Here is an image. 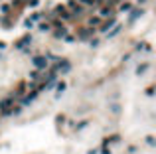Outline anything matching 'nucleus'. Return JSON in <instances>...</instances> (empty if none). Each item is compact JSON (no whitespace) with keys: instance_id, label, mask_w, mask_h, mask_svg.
<instances>
[{"instance_id":"obj_19","label":"nucleus","mask_w":156,"mask_h":154,"mask_svg":"<svg viewBox=\"0 0 156 154\" xmlns=\"http://www.w3.org/2000/svg\"><path fill=\"white\" fill-rule=\"evenodd\" d=\"M28 2V6H38L40 4V0H26Z\"/></svg>"},{"instance_id":"obj_9","label":"nucleus","mask_w":156,"mask_h":154,"mask_svg":"<svg viewBox=\"0 0 156 154\" xmlns=\"http://www.w3.org/2000/svg\"><path fill=\"white\" fill-rule=\"evenodd\" d=\"M65 89H67V83H65V81H59V83H57V93H56V97H62V93L65 91Z\"/></svg>"},{"instance_id":"obj_18","label":"nucleus","mask_w":156,"mask_h":154,"mask_svg":"<svg viewBox=\"0 0 156 154\" xmlns=\"http://www.w3.org/2000/svg\"><path fill=\"white\" fill-rule=\"evenodd\" d=\"M111 111H113V113H121V107L115 103V105H111Z\"/></svg>"},{"instance_id":"obj_20","label":"nucleus","mask_w":156,"mask_h":154,"mask_svg":"<svg viewBox=\"0 0 156 154\" xmlns=\"http://www.w3.org/2000/svg\"><path fill=\"white\" fill-rule=\"evenodd\" d=\"M146 142H148L150 146H154V136H150V134H148V136H146Z\"/></svg>"},{"instance_id":"obj_17","label":"nucleus","mask_w":156,"mask_h":154,"mask_svg":"<svg viewBox=\"0 0 156 154\" xmlns=\"http://www.w3.org/2000/svg\"><path fill=\"white\" fill-rule=\"evenodd\" d=\"M24 26H26V28H28V30H32V28H34V22H32V20L28 18V20H26V22H24Z\"/></svg>"},{"instance_id":"obj_8","label":"nucleus","mask_w":156,"mask_h":154,"mask_svg":"<svg viewBox=\"0 0 156 154\" xmlns=\"http://www.w3.org/2000/svg\"><path fill=\"white\" fill-rule=\"evenodd\" d=\"M121 30H123V24H115L113 30H111V32H107V38H115L118 32H121Z\"/></svg>"},{"instance_id":"obj_26","label":"nucleus","mask_w":156,"mask_h":154,"mask_svg":"<svg viewBox=\"0 0 156 154\" xmlns=\"http://www.w3.org/2000/svg\"><path fill=\"white\" fill-rule=\"evenodd\" d=\"M4 47H6V44H4V42H0V50H4Z\"/></svg>"},{"instance_id":"obj_11","label":"nucleus","mask_w":156,"mask_h":154,"mask_svg":"<svg viewBox=\"0 0 156 154\" xmlns=\"http://www.w3.org/2000/svg\"><path fill=\"white\" fill-rule=\"evenodd\" d=\"M113 14V10H111V6H105V8H101V18H107V16Z\"/></svg>"},{"instance_id":"obj_22","label":"nucleus","mask_w":156,"mask_h":154,"mask_svg":"<svg viewBox=\"0 0 156 154\" xmlns=\"http://www.w3.org/2000/svg\"><path fill=\"white\" fill-rule=\"evenodd\" d=\"M101 154H113V152H111V148H109V146H105V148L101 150Z\"/></svg>"},{"instance_id":"obj_12","label":"nucleus","mask_w":156,"mask_h":154,"mask_svg":"<svg viewBox=\"0 0 156 154\" xmlns=\"http://www.w3.org/2000/svg\"><path fill=\"white\" fill-rule=\"evenodd\" d=\"M148 67H150V63H142V65H138V67H136V73H138V75H142L144 71L148 69Z\"/></svg>"},{"instance_id":"obj_5","label":"nucleus","mask_w":156,"mask_h":154,"mask_svg":"<svg viewBox=\"0 0 156 154\" xmlns=\"http://www.w3.org/2000/svg\"><path fill=\"white\" fill-rule=\"evenodd\" d=\"M38 93H40V91H38V89H36V91H32V93H30V95H26V97L22 99V107H26V105H30V103H32L34 99L38 97Z\"/></svg>"},{"instance_id":"obj_10","label":"nucleus","mask_w":156,"mask_h":154,"mask_svg":"<svg viewBox=\"0 0 156 154\" xmlns=\"http://www.w3.org/2000/svg\"><path fill=\"white\" fill-rule=\"evenodd\" d=\"M65 34H67V28H65V26H59V28L53 32V36H56V38H63Z\"/></svg>"},{"instance_id":"obj_1","label":"nucleus","mask_w":156,"mask_h":154,"mask_svg":"<svg viewBox=\"0 0 156 154\" xmlns=\"http://www.w3.org/2000/svg\"><path fill=\"white\" fill-rule=\"evenodd\" d=\"M14 95L10 93L8 97H4L0 101V113H2V117H10L12 115V107H14Z\"/></svg>"},{"instance_id":"obj_6","label":"nucleus","mask_w":156,"mask_h":154,"mask_svg":"<svg viewBox=\"0 0 156 154\" xmlns=\"http://www.w3.org/2000/svg\"><path fill=\"white\" fill-rule=\"evenodd\" d=\"M128 12H130V16H128V22H134V20L138 18V16H142V14H144V10H142V8H136V10H133V8H130Z\"/></svg>"},{"instance_id":"obj_25","label":"nucleus","mask_w":156,"mask_h":154,"mask_svg":"<svg viewBox=\"0 0 156 154\" xmlns=\"http://www.w3.org/2000/svg\"><path fill=\"white\" fill-rule=\"evenodd\" d=\"M79 2H81V4H93L95 0H79Z\"/></svg>"},{"instance_id":"obj_7","label":"nucleus","mask_w":156,"mask_h":154,"mask_svg":"<svg viewBox=\"0 0 156 154\" xmlns=\"http://www.w3.org/2000/svg\"><path fill=\"white\" fill-rule=\"evenodd\" d=\"M113 26H115V18H109L107 22L101 24V32H109V30L113 28Z\"/></svg>"},{"instance_id":"obj_2","label":"nucleus","mask_w":156,"mask_h":154,"mask_svg":"<svg viewBox=\"0 0 156 154\" xmlns=\"http://www.w3.org/2000/svg\"><path fill=\"white\" fill-rule=\"evenodd\" d=\"M32 63H34V67L36 69H47V57L46 56H34L32 57Z\"/></svg>"},{"instance_id":"obj_16","label":"nucleus","mask_w":156,"mask_h":154,"mask_svg":"<svg viewBox=\"0 0 156 154\" xmlns=\"http://www.w3.org/2000/svg\"><path fill=\"white\" fill-rule=\"evenodd\" d=\"M99 22H101V18H91V20H89V26L93 28V26H97Z\"/></svg>"},{"instance_id":"obj_21","label":"nucleus","mask_w":156,"mask_h":154,"mask_svg":"<svg viewBox=\"0 0 156 154\" xmlns=\"http://www.w3.org/2000/svg\"><path fill=\"white\" fill-rule=\"evenodd\" d=\"M0 10H2L4 14H8V12H10V6H8V4H4V6H2V8H0Z\"/></svg>"},{"instance_id":"obj_4","label":"nucleus","mask_w":156,"mask_h":154,"mask_svg":"<svg viewBox=\"0 0 156 154\" xmlns=\"http://www.w3.org/2000/svg\"><path fill=\"white\" fill-rule=\"evenodd\" d=\"M93 32H95L93 28H81L79 34H77V38H79V40H89V38L93 36Z\"/></svg>"},{"instance_id":"obj_24","label":"nucleus","mask_w":156,"mask_h":154,"mask_svg":"<svg viewBox=\"0 0 156 154\" xmlns=\"http://www.w3.org/2000/svg\"><path fill=\"white\" fill-rule=\"evenodd\" d=\"M146 95H150V97H152V95H154V87H148L146 89Z\"/></svg>"},{"instance_id":"obj_23","label":"nucleus","mask_w":156,"mask_h":154,"mask_svg":"<svg viewBox=\"0 0 156 154\" xmlns=\"http://www.w3.org/2000/svg\"><path fill=\"white\" fill-rule=\"evenodd\" d=\"M89 44H91V47H97V46H99V40H91Z\"/></svg>"},{"instance_id":"obj_14","label":"nucleus","mask_w":156,"mask_h":154,"mask_svg":"<svg viewBox=\"0 0 156 154\" xmlns=\"http://www.w3.org/2000/svg\"><path fill=\"white\" fill-rule=\"evenodd\" d=\"M130 8H133V6H130V2H123V4L118 6V10H121V12H128Z\"/></svg>"},{"instance_id":"obj_15","label":"nucleus","mask_w":156,"mask_h":154,"mask_svg":"<svg viewBox=\"0 0 156 154\" xmlns=\"http://www.w3.org/2000/svg\"><path fill=\"white\" fill-rule=\"evenodd\" d=\"M30 79H32V81H38L40 79V69H34L32 73H30Z\"/></svg>"},{"instance_id":"obj_13","label":"nucleus","mask_w":156,"mask_h":154,"mask_svg":"<svg viewBox=\"0 0 156 154\" xmlns=\"http://www.w3.org/2000/svg\"><path fill=\"white\" fill-rule=\"evenodd\" d=\"M38 28H40V32H50V30H52V24H47V22H44V24H40Z\"/></svg>"},{"instance_id":"obj_27","label":"nucleus","mask_w":156,"mask_h":154,"mask_svg":"<svg viewBox=\"0 0 156 154\" xmlns=\"http://www.w3.org/2000/svg\"><path fill=\"white\" fill-rule=\"evenodd\" d=\"M87 154H97V150H89V152H87Z\"/></svg>"},{"instance_id":"obj_3","label":"nucleus","mask_w":156,"mask_h":154,"mask_svg":"<svg viewBox=\"0 0 156 154\" xmlns=\"http://www.w3.org/2000/svg\"><path fill=\"white\" fill-rule=\"evenodd\" d=\"M30 44H32V36H30V34H26V36H24V38H20V40H18V42H16V50H24V47H26V46H30Z\"/></svg>"}]
</instances>
